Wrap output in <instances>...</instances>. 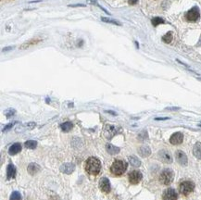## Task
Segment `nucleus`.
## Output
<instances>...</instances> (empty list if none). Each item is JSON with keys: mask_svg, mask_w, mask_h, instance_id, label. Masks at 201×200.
I'll list each match as a JSON object with an SVG mask.
<instances>
[{"mask_svg": "<svg viewBox=\"0 0 201 200\" xmlns=\"http://www.w3.org/2000/svg\"><path fill=\"white\" fill-rule=\"evenodd\" d=\"M162 198H163V200H177L178 196H177V193L174 189L168 188L164 191Z\"/></svg>", "mask_w": 201, "mask_h": 200, "instance_id": "6e6552de", "label": "nucleus"}, {"mask_svg": "<svg viewBox=\"0 0 201 200\" xmlns=\"http://www.w3.org/2000/svg\"><path fill=\"white\" fill-rule=\"evenodd\" d=\"M24 145L29 149H34L36 148V146H37V142L34 141V140H29V141H26Z\"/></svg>", "mask_w": 201, "mask_h": 200, "instance_id": "4be33fe9", "label": "nucleus"}, {"mask_svg": "<svg viewBox=\"0 0 201 200\" xmlns=\"http://www.w3.org/2000/svg\"><path fill=\"white\" fill-rule=\"evenodd\" d=\"M138 152H139L140 156L144 157H147L150 156L151 154V150L148 147H142V148H140V149H139Z\"/></svg>", "mask_w": 201, "mask_h": 200, "instance_id": "6ab92c4d", "label": "nucleus"}, {"mask_svg": "<svg viewBox=\"0 0 201 200\" xmlns=\"http://www.w3.org/2000/svg\"><path fill=\"white\" fill-rule=\"evenodd\" d=\"M85 169L91 175H98L101 170L100 160L96 157H90L85 164Z\"/></svg>", "mask_w": 201, "mask_h": 200, "instance_id": "f257e3e1", "label": "nucleus"}, {"mask_svg": "<svg viewBox=\"0 0 201 200\" xmlns=\"http://www.w3.org/2000/svg\"><path fill=\"white\" fill-rule=\"evenodd\" d=\"M27 170H28V172L30 174L34 175V174H36L40 170V166L36 163H31V164H29Z\"/></svg>", "mask_w": 201, "mask_h": 200, "instance_id": "dca6fc26", "label": "nucleus"}, {"mask_svg": "<svg viewBox=\"0 0 201 200\" xmlns=\"http://www.w3.org/2000/svg\"><path fill=\"white\" fill-rule=\"evenodd\" d=\"M106 149L107 151L108 154L110 155H116L120 152V148H116L115 146L111 145V144H107L106 145Z\"/></svg>", "mask_w": 201, "mask_h": 200, "instance_id": "f3484780", "label": "nucleus"}, {"mask_svg": "<svg viewBox=\"0 0 201 200\" xmlns=\"http://www.w3.org/2000/svg\"><path fill=\"white\" fill-rule=\"evenodd\" d=\"M128 164L124 160L117 159L113 162L110 167V172L114 176H121L127 170Z\"/></svg>", "mask_w": 201, "mask_h": 200, "instance_id": "f03ea898", "label": "nucleus"}, {"mask_svg": "<svg viewBox=\"0 0 201 200\" xmlns=\"http://www.w3.org/2000/svg\"><path fill=\"white\" fill-rule=\"evenodd\" d=\"M193 153H194V155H195L196 157L201 159V143L198 142V143L194 146Z\"/></svg>", "mask_w": 201, "mask_h": 200, "instance_id": "a211bd4d", "label": "nucleus"}, {"mask_svg": "<svg viewBox=\"0 0 201 200\" xmlns=\"http://www.w3.org/2000/svg\"><path fill=\"white\" fill-rule=\"evenodd\" d=\"M75 170V165L72 164V163H65V164H62L60 166V171H62L63 173H66V174H71Z\"/></svg>", "mask_w": 201, "mask_h": 200, "instance_id": "ddd939ff", "label": "nucleus"}, {"mask_svg": "<svg viewBox=\"0 0 201 200\" xmlns=\"http://www.w3.org/2000/svg\"><path fill=\"white\" fill-rule=\"evenodd\" d=\"M142 178H143V175H142V173L139 170H133L128 175L129 182L132 184H139L141 182Z\"/></svg>", "mask_w": 201, "mask_h": 200, "instance_id": "423d86ee", "label": "nucleus"}, {"mask_svg": "<svg viewBox=\"0 0 201 200\" xmlns=\"http://www.w3.org/2000/svg\"><path fill=\"white\" fill-rule=\"evenodd\" d=\"M9 200H21V194H20L19 192L14 191V192L11 194Z\"/></svg>", "mask_w": 201, "mask_h": 200, "instance_id": "b1692460", "label": "nucleus"}, {"mask_svg": "<svg viewBox=\"0 0 201 200\" xmlns=\"http://www.w3.org/2000/svg\"><path fill=\"white\" fill-rule=\"evenodd\" d=\"M171 40H172V34H171V33H168V34H166L162 37V41H163L164 43H166V44L171 43Z\"/></svg>", "mask_w": 201, "mask_h": 200, "instance_id": "5701e85b", "label": "nucleus"}, {"mask_svg": "<svg viewBox=\"0 0 201 200\" xmlns=\"http://www.w3.org/2000/svg\"><path fill=\"white\" fill-rule=\"evenodd\" d=\"M175 157H176V159H177V161H178L179 164H181V165H183V166L187 165L188 160H187V157H186V155L185 154V152H183V151H181V150H178V151H176V153H175Z\"/></svg>", "mask_w": 201, "mask_h": 200, "instance_id": "f8f14e48", "label": "nucleus"}, {"mask_svg": "<svg viewBox=\"0 0 201 200\" xmlns=\"http://www.w3.org/2000/svg\"><path fill=\"white\" fill-rule=\"evenodd\" d=\"M117 134V128L110 124H106L104 128V135L107 139H111Z\"/></svg>", "mask_w": 201, "mask_h": 200, "instance_id": "0eeeda50", "label": "nucleus"}, {"mask_svg": "<svg viewBox=\"0 0 201 200\" xmlns=\"http://www.w3.org/2000/svg\"><path fill=\"white\" fill-rule=\"evenodd\" d=\"M16 176V169L12 164H9L7 168V179L10 180L15 178Z\"/></svg>", "mask_w": 201, "mask_h": 200, "instance_id": "4468645a", "label": "nucleus"}, {"mask_svg": "<svg viewBox=\"0 0 201 200\" xmlns=\"http://www.w3.org/2000/svg\"><path fill=\"white\" fill-rule=\"evenodd\" d=\"M173 171L170 169H165L159 175V182L164 185H170L173 181Z\"/></svg>", "mask_w": 201, "mask_h": 200, "instance_id": "7ed1b4c3", "label": "nucleus"}, {"mask_svg": "<svg viewBox=\"0 0 201 200\" xmlns=\"http://www.w3.org/2000/svg\"><path fill=\"white\" fill-rule=\"evenodd\" d=\"M60 128H61V130H62L63 132L68 133V132H70V131L71 130V128H72V123H71V121L64 122V123H62V124L60 125Z\"/></svg>", "mask_w": 201, "mask_h": 200, "instance_id": "412c9836", "label": "nucleus"}, {"mask_svg": "<svg viewBox=\"0 0 201 200\" xmlns=\"http://www.w3.org/2000/svg\"><path fill=\"white\" fill-rule=\"evenodd\" d=\"M158 158L164 163H171L172 162V157L167 150H160L158 152Z\"/></svg>", "mask_w": 201, "mask_h": 200, "instance_id": "1a4fd4ad", "label": "nucleus"}, {"mask_svg": "<svg viewBox=\"0 0 201 200\" xmlns=\"http://www.w3.org/2000/svg\"><path fill=\"white\" fill-rule=\"evenodd\" d=\"M195 189V184L191 181H184L180 184L179 190L180 193L184 196H188Z\"/></svg>", "mask_w": 201, "mask_h": 200, "instance_id": "20e7f679", "label": "nucleus"}, {"mask_svg": "<svg viewBox=\"0 0 201 200\" xmlns=\"http://www.w3.org/2000/svg\"><path fill=\"white\" fill-rule=\"evenodd\" d=\"M138 2V0H128V3L130 5H135Z\"/></svg>", "mask_w": 201, "mask_h": 200, "instance_id": "c756f323", "label": "nucleus"}, {"mask_svg": "<svg viewBox=\"0 0 201 200\" xmlns=\"http://www.w3.org/2000/svg\"><path fill=\"white\" fill-rule=\"evenodd\" d=\"M183 140H184V135H183V134H182V133H175V134H173L171 136V138H170V143H171V145L177 146V145L182 144Z\"/></svg>", "mask_w": 201, "mask_h": 200, "instance_id": "9b49d317", "label": "nucleus"}, {"mask_svg": "<svg viewBox=\"0 0 201 200\" xmlns=\"http://www.w3.org/2000/svg\"><path fill=\"white\" fill-rule=\"evenodd\" d=\"M101 20H102L103 21H105V22H109V23L116 24V25H121V23H120V22H118V21H116V20H109V19H107V18H104V17H102V18H101Z\"/></svg>", "mask_w": 201, "mask_h": 200, "instance_id": "bb28decb", "label": "nucleus"}, {"mask_svg": "<svg viewBox=\"0 0 201 200\" xmlns=\"http://www.w3.org/2000/svg\"><path fill=\"white\" fill-rule=\"evenodd\" d=\"M35 125H36L35 122H29V123L26 124V127H28L29 129H33L34 127H35Z\"/></svg>", "mask_w": 201, "mask_h": 200, "instance_id": "cd10ccee", "label": "nucleus"}, {"mask_svg": "<svg viewBox=\"0 0 201 200\" xmlns=\"http://www.w3.org/2000/svg\"><path fill=\"white\" fill-rule=\"evenodd\" d=\"M15 109H12V108H9V109H7V110H6L5 111V114H6V116H7V118H11L14 114H15Z\"/></svg>", "mask_w": 201, "mask_h": 200, "instance_id": "a878e982", "label": "nucleus"}, {"mask_svg": "<svg viewBox=\"0 0 201 200\" xmlns=\"http://www.w3.org/2000/svg\"><path fill=\"white\" fill-rule=\"evenodd\" d=\"M14 123H15V122H13V123H9V124H7V126H6V127H5L4 129H3V132H7V130H9V129H10V128H11V127H12V126L14 125Z\"/></svg>", "mask_w": 201, "mask_h": 200, "instance_id": "c85d7f7f", "label": "nucleus"}, {"mask_svg": "<svg viewBox=\"0 0 201 200\" xmlns=\"http://www.w3.org/2000/svg\"><path fill=\"white\" fill-rule=\"evenodd\" d=\"M129 162L134 166V167H139L141 165V161L138 159L137 157L135 156H131L129 157Z\"/></svg>", "mask_w": 201, "mask_h": 200, "instance_id": "aec40b11", "label": "nucleus"}, {"mask_svg": "<svg viewBox=\"0 0 201 200\" xmlns=\"http://www.w3.org/2000/svg\"><path fill=\"white\" fill-rule=\"evenodd\" d=\"M160 23H164V20L161 19V18H154V19L152 20V24H153L154 26H158V25L160 24Z\"/></svg>", "mask_w": 201, "mask_h": 200, "instance_id": "393cba45", "label": "nucleus"}, {"mask_svg": "<svg viewBox=\"0 0 201 200\" xmlns=\"http://www.w3.org/2000/svg\"><path fill=\"white\" fill-rule=\"evenodd\" d=\"M21 150V144H20V143H16V144H13V145L9 148V149H8V154H9L10 156H14V155L18 154Z\"/></svg>", "mask_w": 201, "mask_h": 200, "instance_id": "2eb2a0df", "label": "nucleus"}, {"mask_svg": "<svg viewBox=\"0 0 201 200\" xmlns=\"http://www.w3.org/2000/svg\"><path fill=\"white\" fill-rule=\"evenodd\" d=\"M168 120V118H156V120Z\"/></svg>", "mask_w": 201, "mask_h": 200, "instance_id": "7c9ffc66", "label": "nucleus"}, {"mask_svg": "<svg viewBox=\"0 0 201 200\" xmlns=\"http://www.w3.org/2000/svg\"><path fill=\"white\" fill-rule=\"evenodd\" d=\"M185 19L188 21H197L199 19V9L198 7H194L185 15Z\"/></svg>", "mask_w": 201, "mask_h": 200, "instance_id": "39448f33", "label": "nucleus"}, {"mask_svg": "<svg viewBox=\"0 0 201 200\" xmlns=\"http://www.w3.org/2000/svg\"><path fill=\"white\" fill-rule=\"evenodd\" d=\"M99 187H100L101 191L106 194H108L110 192V183L107 178L106 177L101 178L100 182H99Z\"/></svg>", "mask_w": 201, "mask_h": 200, "instance_id": "9d476101", "label": "nucleus"}]
</instances>
